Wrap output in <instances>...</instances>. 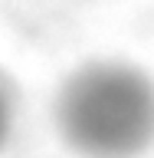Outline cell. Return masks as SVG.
Segmentation results:
<instances>
[{
	"label": "cell",
	"mask_w": 154,
	"mask_h": 158,
	"mask_svg": "<svg viewBox=\"0 0 154 158\" xmlns=\"http://www.w3.org/2000/svg\"><path fill=\"white\" fill-rule=\"evenodd\" d=\"M53 128L79 158H141L154 148V76L98 56L69 69L53 92Z\"/></svg>",
	"instance_id": "cell-1"
},
{
	"label": "cell",
	"mask_w": 154,
	"mask_h": 158,
	"mask_svg": "<svg viewBox=\"0 0 154 158\" xmlns=\"http://www.w3.org/2000/svg\"><path fill=\"white\" fill-rule=\"evenodd\" d=\"M13 132H17V99H13V89L7 86V79L0 76V155L10 145Z\"/></svg>",
	"instance_id": "cell-2"
}]
</instances>
